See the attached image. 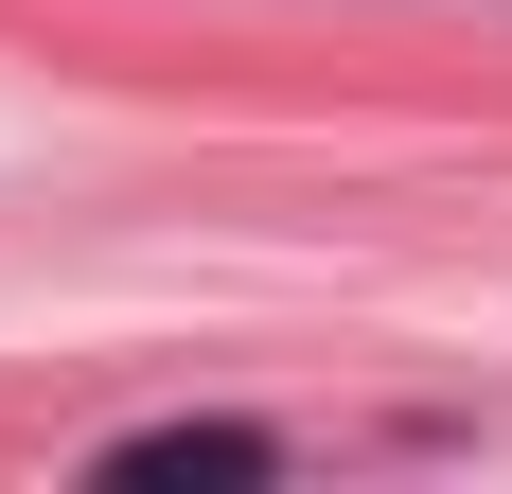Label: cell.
<instances>
[{
    "mask_svg": "<svg viewBox=\"0 0 512 494\" xmlns=\"http://www.w3.org/2000/svg\"><path fill=\"white\" fill-rule=\"evenodd\" d=\"M106 477H283V442L265 424H124Z\"/></svg>",
    "mask_w": 512,
    "mask_h": 494,
    "instance_id": "obj_1",
    "label": "cell"
}]
</instances>
